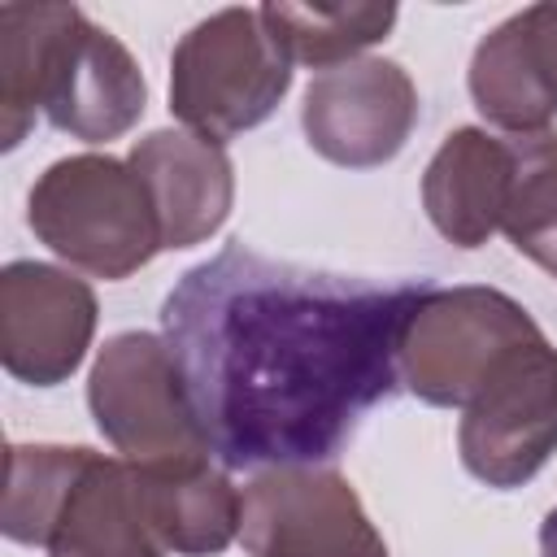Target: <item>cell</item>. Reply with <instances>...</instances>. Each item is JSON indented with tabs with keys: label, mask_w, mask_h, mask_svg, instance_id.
Segmentation results:
<instances>
[{
	"label": "cell",
	"mask_w": 557,
	"mask_h": 557,
	"mask_svg": "<svg viewBox=\"0 0 557 557\" xmlns=\"http://www.w3.org/2000/svg\"><path fill=\"white\" fill-rule=\"evenodd\" d=\"M431 278L274 261L226 244L161 305L191 413L226 470H287L339 457L361 418L400 387V348Z\"/></svg>",
	"instance_id": "cell-1"
},
{
	"label": "cell",
	"mask_w": 557,
	"mask_h": 557,
	"mask_svg": "<svg viewBox=\"0 0 557 557\" xmlns=\"http://www.w3.org/2000/svg\"><path fill=\"white\" fill-rule=\"evenodd\" d=\"M135 57L74 4L0 9V144L17 148L35 113L83 144L117 139L144 113Z\"/></svg>",
	"instance_id": "cell-2"
},
{
	"label": "cell",
	"mask_w": 557,
	"mask_h": 557,
	"mask_svg": "<svg viewBox=\"0 0 557 557\" xmlns=\"http://www.w3.org/2000/svg\"><path fill=\"white\" fill-rule=\"evenodd\" d=\"M30 226L57 257L96 278H126L165 248L135 165L96 152L44 170L30 187Z\"/></svg>",
	"instance_id": "cell-3"
},
{
	"label": "cell",
	"mask_w": 557,
	"mask_h": 557,
	"mask_svg": "<svg viewBox=\"0 0 557 557\" xmlns=\"http://www.w3.org/2000/svg\"><path fill=\"white\" fill-rule=\"evenodd\" d=\"M287 87L292 61L261 9H222L196 22L170 57V113L213 144L265 122Z\"/></svg>",
	"instance_id": "cell-4"
},
{
	"label": "cell",
	"mask_w": 557,
	"mask_h": 557,
	"mask_svg": "<svg viewBox=\"0 0 557 557\" xmlns=\"http://www.w3.org/2000/svg\"><path fill=\"white\" fill-rule=\"evenodd\" d=\"M91 418L104 440L135 466L209 461V440L191 413L178 361L165 339L148 331L113 335L87 383Z\"/></svg>",
	"instance_id": "cell-5"
},
{
	"label": "cell",
	"mask_w": 557,
	"mask_h": 557,
	"mask_svg": "<svg viewBox=\"0 0 557 557\" xmlns=\"http://www.w3.org/2000/svg\"><path fill=\"white\" fill-rule=\"evenodd\" d=\"M531 335V313L496 287H431L405 331L400 383L426 405L466 409L492 366Z\"/></svg>",
	"instance_id": "cell-6"
},
{
	"label": "cell",
	"mask_w": 557,
	"mask_h": 557,
	"mask_svg": "<svg viewBox=\"0 0 557 557\" xmlns=\"http://www.w3.org/2000/svg\"><path fill=\"white\" fill-rule=\"evenodd\" d=\"M461 466L487 487H518L557 453V348L540 335L509 348L466 405Z\"/></svg>",
	"instance_id": "cell-7"
},
{
	"label": "cell",
	"mask_w": 557,
	"mask_h": 557,
	"mask_svg": "<svg viewBox=\"0 0 557 557\" xmlns=\"http://www.w3.org/2000/svg\"><path fill=\"white\" fill-rule=\"evenodd\" d=\"M239 540L248 557H387L352 483L318 466L257 474L244 487Z\"/></svg>",
	"instance_id": "cell-8"
},
{
	"label": "cell",
	"mask_w": 557,
	"mask_h": 557,
	"mask_svg": "<svg viewBox=\"0 0 557 557\" xmlns=\"http://www.w3.org/2000/svg\"><path fill=\"white\" fill-rule=\"evenodd\" d=\"M309 144L348 170H370L392 161L413 122H418V91L396 61H348L322 70L300 109Z\"/></svg>",
	"instance_id": "cell-9"
},
{
	"label": "cell",
	"mask_w": 557,
	"mask_h": 557,
	"mask_svg": "<svg viewBox=\"0 0 557 557\" xmlns=\"http://www.w3.org/2000/svg\"><path fill=\"white\" fill-rule=\"evenodd\" d=\"M96 331V296L83 278L13 261L0 274V357L22 383L52 387L70 379Z\"/></svg>",
	"instance_id": "cell-10"
},
{
	"label": "cell",
	"mask_w": 557,
	"mask_h": 557,
	"mask_svg": "<svg viewBox=\"0 0 557 557\" xmlns=\"http://www.w3.org/2000/svg\"><path fill=\"white\" fill-rule=\"evenodd\" d=\"M470 96L513 135L548 131L557 113V4H531L500 22L470 61Z\"/></svg>",
	"instance_id": "cell-11"
},
{
	"label": "cell",
	"mask_w": 557,
	"mask_h": 557,
	"mask_svg": "<svg viewBox=\"0 0 557 557\" xmlns=\"http://www.w3.org/2000/svg\"><path fill=\"white\" fill-rule=\"evenodd\" d=\"M131 165L152 196L165 248H191L226 222L235 178L222 144L196 131H152L131 148Z\"/></svg>",
	"instance_id": "cell-12"
},
{
	"label": "cell",
	"mask_w": 557,
	"mask_h": 557,
	"mask_svg": "<svg viewBox=\"0 0 557 557\" xmlns=\"http://www.w3.org/2000/svg\"><path fill=\"white\" fill-rule=\"evenodd\" d=\"M44 548L48 557H165V544L148 522L135 466L87 453Z\"/></svg>",
	"instance_id": "cell-13"
},
{
	"label": "cell",
	"mask_w": 557,
	"mask_h": 557,
	"mask_svg": "<svg viewBox=\"0 0 557 557\" xmlns=\"http://www.w3.org/2000/svg\"><path fill=\"white\" fill-rule=\"evenodd\" d=\"M513 183L509 135H487L479 126L453 131L422 174L426 218L457 248H479L505 213Z\"/></svg>",
	"instance_id": "cell-14"
},
{
	"label": "cell",
	"mask_w": 557,
	"mask_h": 557,
	"mask_svg": "<svg viewBox=\"0 0 557 557\" xmlns=\"http://www.w3.org/2000/svg\"><path fill=\"white\" fill-rule=\"evenodd\" d=\"M135 474H139L148 522L165 548H174L183 557H213L235 540L244 496L209 461L135 466Z\"/></svg>",
	"instance_id": "cell-15"
},
{
	"label": "cell",
	"mask_w": 557,
	"mask_h": 557,
	"mask_svg": "<svg viewBox=\"0 0 557 557\" xmlns=\"http://www.w3.org/2000/svg\"><path fill=\"white\" fill-rule=\"evenodd\" d=\"M292 65L335 70L396 26V4H261Z\"/></svg>",
	"instance_id": "cell-16"
},
{
	"label": "cell",
	"mask_w": 557,
	"mask_h": 557,
	"mask_svg": "<svg viewBox=\"0 0 557 557\" xmlns=\"http://www.w3.org/2000/svg\"><path fill=\"white\" fill-rule=\"evenodd\" d=\"M513 183L500 213V231L557 278V131L509 135Z\"/></svg>",
	"instance_id": "cell-17"
},
{
	"label": "cell",
	"mask_w": 557,
	"mask_h": 557,
	"mask_svg": "<svg viewBox=\"0 0 557 557\" xmlns=\"http://www.w3.org/2000/svg\"><path fill=\"white\" fill-rule=\"evenodd\" d=\"M91 448H57V444H13L9 448V487H4V535L17 544L48 540V527L83 470Z\"/></svg>",
	"instance_id": "cell-18"
},
{
	"label": "cell",
	"mask_w": 557,
	"mask_h": 557,
	"mask_svg": "<svg viewBox=\"0 0 557 557\" xmlns=\"http://www.w3.org/2000/svg\"><path fill=\"white\" fill-rule=\"evenodd\" d=\"M540 557H557V505L548 509V518L540 527Z\"/></svg>",
	"instance_id": "cell-19"
}]
</instances>
